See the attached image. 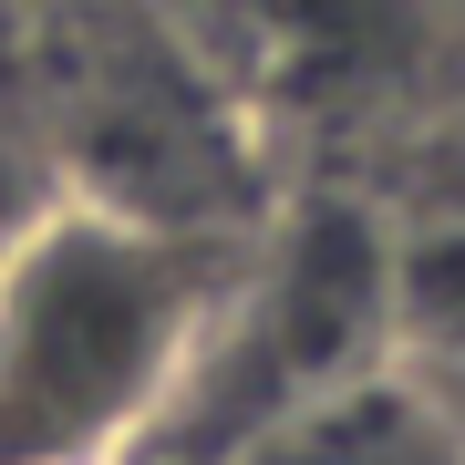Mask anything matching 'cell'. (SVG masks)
<instances>
[{"label": "cell", "mask_w": 465, "mask_h": 465, "mask_svg": "<svg viewBox=\"0 0 465 465\" xmlns=\"http://www.w3.org/2000/svg\"><path fill=\"white\" fill-rule=\"evenodd\" d=\"M228 280L238 249L176 217L42 186L0 238V465H145Z\"/></svg>", "instance_id": "1"}, {"label": "cell", "mask_w": 465, "mask_h": 465, "mask_svg": "<svg viewBox=\"0 0 465 465\" xmlns=\"http://www.w3.org/2000/svg\"><path fill=\"white\" fill-rule=\"evenodd\" d=\"M207 465H465V434L403 351H372V362L269 403L259 424H238Z\"/></svg>", "instance_id": "2"}, {"label": "cell", "mask_w": 465, "mask_h": 465, "mask_svg": "<svg viewBox=\"0 0 465 465\" xmlns=\"http://www.w3.org/2000/svg\"><path fill=\"white\" fill-rule=\"evenodd\" d=\"M382 341L434 382H465V217L455 228H414L393 238L382 269Z\"/></svg>", "instance_id": "3"}]
</instances>
